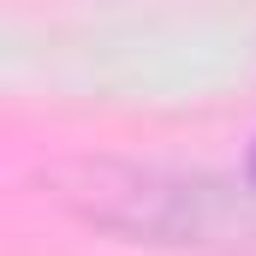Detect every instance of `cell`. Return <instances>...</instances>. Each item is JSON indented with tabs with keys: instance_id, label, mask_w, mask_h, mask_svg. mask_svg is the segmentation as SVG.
<instances>
[{
	"instance_id": "1",
	"label": "cell",
	"mask_w": 256,
	"mask_h": 256,
	"mask_svg": "<svg viewBox=\"0 0 256 256\" xmlns=\"http://www.w3.org/2000/svg\"><path fill=\"white\" fill-rule=\"evenodd\" d=\"M90 214L102 226L143 232V238H196L208 226V191L167 173H120V179H102Z\"/></svg>"
},
{
	"instance_id": "2",
	"label": "cell",
	"mask_w": 256,
	"mask_h": 256,
	"mask_svg": "<svg viewBox=\"0 0 256 256\" xmlns=\"http://www.w3.org/2000/svg\"><path fill=\"white\" fill-rule=\"evenodd\" d=\"M244 173H250V185H256V143H250V161H244Z\"/></svg>"
}]
</instances>
